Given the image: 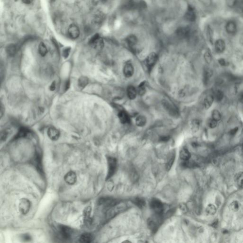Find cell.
<instances>
[{"label":"cell","instance_id":"obj_2","mask_svg":"<svg viewBox=\"0 0 243 243\" xmlns=\"http://www.w3.org/2000/svg\"><path fill=\"white\" fill-rule=\"evenodd\" d=\"M163 215L155 214L154 217L149 218L148 220V225L150 229L153 232H156L160 225L162 224Z\"/></svg>","mask_w":243,"mask_h":243},{"label":"cell","instance_id":"obj_7","mask_svg":"<svg viewBox=\"0 0 243 243\" xmlns=\"http://www.w3.org/2000/svg\"><path fill=\"white\" fill-rule=\"evenodd\" d=\"M150 206L155 214L163 215L164 210L163 205L160 200L157 199H153L150 202Z\"/></svg>","mask_w":243,"mask_h":243},{"label":"cell","instance_id":"obj_11","mask_svg":"<svg viewBox=\"0 0 243 243\" xmlns=\"http://www.w3.org/2000/svg\"><path fill=\"white\" fill-rule=\"evenodd\" d=\"M186 20L190 22H194L197 19V13L195 8L192 5H189L185 14Z\"/></svg>","mask_w":243,"mask_h":243},{"label":"cell","instance_id":"obj_25","mask_svg":"<svg viewBox=\"0 0 243 243\" xmlns=\"http://www.w3.org/2000/svg\"><path fill=\"white\" fill-rule=\"evenodd\" d=\"M126 41L129 47L131 48H133L136 45L138 40L135 36L134 35H130L126 38Z\"/></svg>","mask_w":243,"mask_h":243},{"label":"cell","instance_id":"obj_6","mask_svg":"<svg viewBox=\"0 0 243 243\" xmlns=\"http://www.w3.org/2000/svg\"><path fill=\"white\" fill-rule=\"evenodd\" d=\"M108 172L107 180L110 179L115 174L117 168V160L116 158L109 157L108 159Z\"/></svg>","mask_w":243,"mask_h":243},{"label":"cell","instance_id":"obj_18","mask_svg":"<svg viewBox=\"0 0 243 243\" xmlns=\"http://www.w3.org/2000/svg\"><path fill=\"white\" fill-rule=\"evenodd\" d=\"M176 33L179 37L185 38L190 36L191 29L189 27H182L178 28L176 30Z\"/></svg>","mask_w":243,"mask_h":243},{"label":"cell","instance_id":"obj_52","mask_svg":"<svg viewBox=\"0 0 243 243\" xmlns=\"http://www.w3.org/2000/svg\"><path fill=\"white\" fill-rule=\"evenodd\" d=\"M238 127H237L234 128L230 130L229 132V134L231 136L235 135L236 134V133L238 132Z\"/></svg>","mask_w":243,"mask_h":243},{"label":"cell","instance_id":"obj_5","mask_svg":"<svg viewBox=\"0 0 243 243\" xmlns=\"http://www.w3.org/2000/svg\"><path fill=\"white\" fill-rule=\"evenodd\" d=\"M32 163L38 172L41 175H44L42 165V155L39 151H36L32 159Z\"/></svg>","mask_w":243,"mask_h":243},{"label":"cell","instance_id":"obj_4","mask_svg":"<svg viewBox=\"0 0 243 243\" xmlns=\"http://www.w3.org/2000/svg\"><path fill=\"white\" fill-rule=\"evenodd\" d=\"M89 44L92 47L98 50H102L104 46L103 39L98 33L91 38Z\"/></svg>","mask_w":243,"mask_h":243},{"label":"cell","instance_id":"obj_49","mask_svg":"<svg viewBox=\"0 0 243 243\" xmlns=\"http://www.w3.org/2000/svg\"><path fill=\"white\" fill-rule=\"evenodd\" d=\"M8 133L7 131L3 130L1 132V140L2 141H5L7 139V136H8Z\"/></svg>","mask_w":243,"mask_h":243},{"label":"cell","instance_id":"obj_14","mask_svg":"<svg viewBox=\"0 0 243 243\" xmlns=\"http://www.w3.org/2000/svg\"><path fill=\"white\" fill-rule=\"evenodd\" d=\"M68 35L70 38L76 39L78 38L80 35V30L79 27L75 24H71L68 29Z\"/></svg>","mask_w":243,"mask_h":243},{"label":"cell","instance_id":"obj_13","mask_svg":"<svg viewBox=\"0 0 243 243\" xmlns=\"http://www.w3.org/2000/svg\"><path fill=\"white\" fill-rule=\"evenodd\" d=\"M158 60V56L155 53H150L146 58L145 63L147 67L151 71L153 67L154 66Z\"/></svg>","mask_w":243,"mask_h":243},{"label":"cell","instance_id":"obj_28","mask_svg":"<svg viewBox=\"0 0 243 243\" xmlns=\"http://www.w3.org/2000/svg\"><path fill=\"white\" fill-rule=\"evenodd\" d=\"M137 91L133 86H129L127 89V94L129 99L131 100L134 99L136 97Z\"/></svg>","mask_w":243,"mask_h":243},{"label":"cell","instance_id":"obj_10","mask_svg":"<svg viewBox=\"0 0 243 243\" xmlns=\"http://www.w3.org/2000/svg\"><path fill=\"white\" fill-rule=\"evenodd\" d=\"M59 231L61 236L66 240L70 239L72 236V229L66 226L60 225L59 227Z\"/></svg>","mask_w":243,"mask_h":243},{"label":"cell","instance_id":"obj_21","mask_svg":"<svg viewBox=\"0 0 243 243\" xmlns=\"http://www.w3.org/2000/svg\"><path fill=\"white\" fill-rule=\"evenodd\" d=\"M236 186L238 189L243 187V172H240L235 174L234 178Z\"/></svg>","mask_w":243,"mask_h":243},{"label":"cell","instance_id":"obj_24","mask_svg":"<svg viewBox=\"0 0 243 243\" xmlns=\"http://www.w3.org/2000/svg\"><path fill=\"white\" fill-rule=\"evenodd\" d=\"M214 97L213 95L209 94L207 95L203 101V105L205 109H208L212 106L214 102Z\"/></svg>","mask_w":243,"mask_h":243},{"label":"cell","instance_id":"obj_55","mask_svg":"<svg viewBox=\"0 0 243 243\" xmlns=\"http://www.w3.org/2000/svg\"><path fill=\"white\" fill-rule=\"evenodd\" d=\"M21 1H22V2L24 4L28 5V4L32 3L34 0H21Z\"/></svg>","mask_w":243,"mask_h":243},{"label":"cell","instance_id":"obj_56","mask_svg":"<svg viewBox=\"0 0 243 243\" xmlns=\"http://www.w3.org/2000/svg\"><path fill=\"white\" fill-rule=\"evenodd\" d=\"M4 113V107L2 106V104L1 105L0 107V115H1V117H2Z\"/></svg>","mask_w":243,"mask_h":243},{"label":"cell","instance_id":"obj_50","mask_svg":"<svg viewBox=\"0 0 243 243\" xmlns=\"http://www.w3.org/2000/svg\"><path fill=\"white\" fill-rule=\"evenodd\" d=\"M70 51H71V48H66L64 49L63 51V56L64 58H66L68 57Z\"/></svg>","mask_w":243,"mask_h":243},{"label":"cell","instance_id":"obj_32","mask_svg":"<svg viewBox=\"0 0 243 243\" xmlns=\"http://www.w3.org/2000/svg\"><path fill=\"white\" fill-rule=\"evenodd\" d=\"M234 11L239 15L243 16V0H237Z\"/></svg>","mask_w":243,"mask_h":243},{"label":"cell","instance_id":"obj_19","mask_svg":"<svg viewBox=\"0 0 243 243\" xmlns=\"http://www.w3.org/2000/svg\"><path fill=\"white\" fill-rule=\"evenodd\" d=\"M48 135L51 140L57 141L59 138L60 133L55 128L50 127L48 130Z\"/></svg>","mask_w":243,"mask_h":243},{"label":"cell","instance_id":"obj_30","mask_svg":"<svg viewBox=\"0 0 243 243\" xmlns=\"http://www.w3.org/2000/svg\"><path fill=\"white\" fill-rule=\"evenodd\" d=\"M175 154L174 153L170 154L168 156L167 159V163H166V167L167 171H170L172 168V165L173 164L174 161H175Z\"/></svg>","mask_w":243,"mask_h":243},{"label":"cell","instance_id":"obj_1","mask_svg":"<svg viewBox=\"0 0 243 243\" xmlns=\"http://www.w3.org/2000/svg\"><path fill=\"white\" fill-rule=\"evenodd\" d=\"M224 31L228 36H236L240 29L238 21L234 19L227 20L224 24Z\"/></svg>","mask_w":243,"mask_h":243},{"label":"cell","instance_id":"obj_35","mask_svg":"<svg viewBox=\"0 0 243 243\" xmlns=\"http://www.w3.org/2000/svg\"><path fill=\"white\" fill-rule=\"evenodd\" d=\"M146 118L144 116H138L135 119L136 125L139 127L144 126L146 124Z\"/></svg>","mask_w":243,"mask_h":243},{"label":"cell","instance_id":"obj_51","mask_svg":"<svg viewBox=\"0 0 243 243\" xmlns=\"http://www.w3.org/2000/svg\"><path fill=\"white\" fill-rule=\"evenodd\" d=\"M218 62L219 64L222 66H227L228 65V62L224 58H219L218 60Z\"/></svg>","mask_w":243,"mask_h":243},{"label":"cell","instance_id":"obj_22","mask_svg":"<svg viewBox=\"0 0 243 243\" xmlns=\"http://www.w3.org/2000/svg\"><path fill=\"white\" fill-rule=\"evenodd\" d=\"M118 117L121 123L123 124H128L130 122V118L128 114L125 111L122 110L119 112L118 114Z\"/></svg>","mask_w":243,"mask_h":243},{"label":"cell","instance_id":"obj_9","mask_svg":"<svg viewBox=\"0 0 243 243\" xmlns=\"http://www.w3.org/2000/svg\"><path fill=\"white\" fill-rule=\"evenodd\" d=\"M215 51L218 54H221L224 53L226 48V42L225 39L222 38H218L214 42Z\"/></svg>","mask_w":243,"mask_h":243},{"label":"cell","instance_id":"obj_34","mask_svg":"<svg viewBox=\"0 0 243 243\" xmlns=\"http://www.w3.org/2000/svg\"><path fill=\"white\" fill-rule=\"evenodd\" d=\"M103 20V15L101 13H98L94 15L93 19V23L95 26H99L100 25Z\"/></svg>","mask_w":243,"mask_h":243},{"label":"cell","instance_id":"obj_44","mask_svg":"<svg viewBox=\"0 0 243 243\" xmlns=\"http://www.w3.org/2000/svg\"><path fill=\"white\" fill-rule=\"evenodd\" d=\"M138 93L140 95H143L146 92V82H143L139 85L138 88Z\"/></svg>","mask_w":243,"mask_h":243},{"label":"cell","instance_id":"obj_48","mask_svg":"<svg viewBox=\"0 0 243 243\" xmlns=\"http://www.w3.org/2000/svg\"><path fill=\"white\" fill-rule=\"evenodd\" d=\"M201 1L205 6L208 8H212L214 5V0H201Z\"/></svg>","mask_w":243,"mask_h":243},{"label":"cell","instance_id":"obj_43","mask_svg":"<svg viewBox=\"0 0 243 243\" xmlns=\"http://www.w3.org/2000/svg\"><path fill=\"white\" fill-rule=\"evenodd\" d=\"M224 93L221 90H217L215 93L214 99L216 100L217 102H220L224 98Z\"/></svg>","mask_w":243,"mask_h":243},{"label":"cell","instance_id":"obj_39","mask_svg":"<svg viewBox=\"0 0 243 243\" xmlns=\"http://www.w3.org/2000/svg\"><path fill=\"white\" fill-rule=\"evenodd\" d=\"M229 209L231 211L236 212L239 210L240 209V204L236 200L233 201L229 205Z\"/></svg>","mask_w":243,"mask_h":243},{"label":"cell","instance_id":"obj_54","mask_svg":"<svg viewBox=\"0 0 243 243\" xmlns=\"http://www.w3.org/2000/svg\"><path fill=\"white\" fill-rule=\"evenodd\" d=\"M238 100L239 102L243 104V91L239 94L238 96Z\"/></svg>","mask_w":243,"mask_h":243},{"label":"cell","instance_id":"obj_42","mask_svg":"<svg viewBox=\"0 0 243 243\" xmlns=\"http://www.w3.org/2000/svg\"><path fill=\"white\" fill-rule=\"evenodd\" d=\"M204 59L206 62L210 64L212 61V55L211 51L209 49L206 50L204 55Z\"/></svg>","mask_w":243,"mask_h":243},{"label":"cell","instance_id":"obj_15","mask_svg":"<svg viewBox=\"0 0 243 243\" xmlns=\"http://www.w3.org/2000/svg\"><path fill=\"white\" fill-rule=\"evenodd\" d=\"M76 174L73 171H70L65 175L64 181L68 185H74L76 182Z\"/></svg>","mask_w":243,"mask_h":243},{"label":"cell","instance_id":"obj_20","mask_svg":"<svg viewBox=\"0 0 243 243\" xmlns=\"http://www.w3.org/2000/svg\"><path fill=\"white\" fill-rule=\"evenodd\" d=\"M123 73L127 78L132 77L134 73V68L133 65L130 63H127L124 66Z\"/></svg>","mask_w":243,"mask_h":243},{"label":"cell","instance_id":"obj_3","mask_svg":"<svg viewBox=\"0 0 243 243\" xmlns=\"http://www.w3.org/2000/svg\"><path fill=\"white\" fill-rule=\"evenodd\" d=\"M162 105L165 110L168 112V114L173 117L177 118L180 116L179 110L172 103L166 100H164L162 101Z\"/></svg>","mask_w":243,"mask_h":243},{"label":"cell","instance_id":"obj_53","mask_svg":"<svg viewBox=\"0 0 243 243\" xmlns=\"http://www.w3.org/2000/svg\"><path fill=\"white\" fill-rule=\"evenodd\" d=\"M56 88V82L53 81V83L51 84V85H50L49 87V89L50 91H53L55 90Z\"/></svg>","mask_w":243,"mask_h":243},{"label":"cell","instance_id":"obj_8","mask_svg":"<svg viewBox=\"0 0 243 243\" xmlns=\"http://www.w3.org/2000/svg\"><path fill=\"white\" fill-rule=\"evenodd\" d=\"M31 208V202L28 199L23 198L21 199L19 204V209L22 215H26Z\"/></svg>","mask_w":243,"mask_h":243},{"label":"cell","instance_id":"obj_16","mask_svg":"<svg viewBox=\"0 0 243 243\" xmlns=\"http://www.w3.org/2000/svg\"><path fill=\"white\" fill-rule=\"evenodd\" d=\"M91 208L89 206L86 207L83 211V217L84 223L86 226L89 227L92 224V218H91Z\"/></svg>","mask_w":243,"mask_h":243},{"label":"cell","instance_id":"obj_27","mask_svg":"<svg viewBox=\"0 0 243 243\" xmlns=\"http://www.w3.org/2000/svg\"><path fill=\"white\" fill-rule=\"evenodd\" d=\"M213 74L212 70L209 68H207L204 71V74H203V80H204V83L205 85H207L209 83L210 79L213 76Z\"/></svg>","mask_w":243,"mask_h":243},{"label":"cell","instance_id":"obj_36","mask_svg":"<svg viewBox=\"0 0 243 243\" xmlns=\"http://www.w3.org/2000/svg\"><path fill=\"white\" fill-rule=\"evenodd\" d=\"M38 51L39 54L42 57L45 56L47 54V48L43 42H41L39 43L38 47Z\"/></svg>","mask_w":243,"mask_h":243},{"label":"cell","instance_id":"obj_12","mask_svg":"<svg viewBox=\"0 0 243 243\" xmlns=\"http://www.w3.org/2000/svg\"><path fill=\"white\" fill-rule=\"evenodd\" d=\"M98 203L100 206H103L107 208H111L117 204L115 199L109 197L101 198L99 199Z\"/></svg>","mask_w":243,"mask_h":243},{"label":"cell","instance_id":"obj_47","mask_svg":"<svg viewBox=\"0 0 243 243\" xmlns=\"http://www.w3.org/2000/svg\"><path fill=\"white\" fill-rule=\"evenodd\" d=\"M218 125V121L213 119V118L210 119L208 122V126L210 128H215Z\"/></svg>","mask_w":243,"mask_h":243},{"label":"cell","instance_id":"obj_26","mask_svg":"<svg viewBox=\"0 0 243 243\" xmlns=\"http://www.w3.org/2000/svg\"><path fill=\"white\" fill-rule=\"evenodd\" d=\"M30 133V131L28 128L25 127H22L20 129L18 133L14 138V139L22 138L26 137Z\"/></svg>","mask_w":243,"mask_h":243},{"label":"cell","instance_id":"obj_46","mask_svg":"<svg viewBox=\"0 0 243 243\" xmlns=\"http://www.w3.org/2000/svg\"><path fill=\"white\" fill-rule=\"evenodd\" d=\"M236 36L238 39V42L239 45L241 46H243V29H240Z\"/></svg>","mask_w":243,"mask_h":243},{"label":"cell","instance_id":"obj_58","mask_svg":"<svg viewBox=\"0 0 243 243\" xmlns=\"http://www.w3.org/2000/svg\"><path fill=\"white\" fill-rule=\"evenodd\" d=\"M169 138L168 137H167V136L163 137L161 138V141H164V142H165V141H168V140H169Z\"/></svg>","mask_w":243,"mask_h":243},{"label":"cell","instance_id":"obj_59","mask_svg":"<svg viewBox=\"0 0 243 243\" xmlns=\"http://www.w3.org/2000/svg\"><path fill=\"white\" fill-rule=\"evenodd\" d=\"M102 1H105V0H102Z\"/></svg>","mask_w":243,"mask_h":243},{"label":"cell","instance_id":"obj_38","mask_svg":"<svg viewBox=\"0 0 243 243\" xmlns=\"http://www.w3.org/2000/svg\"><path fill=\"white\" fill-rule=\"evenodd\" d=\"M88 83H89V79L88 77L85 76H81L80 77L78 81L79 87L81 89L85 88V86L88 85Z\"/></svg>","mask_w":243,"mask_h":243},{"label":"cell","instance_id":"obj_33","mask_svg":"<svg viewBox=\"0 0 243 243\" xmlns=\"http://www.w3.org/2000/svg\"><path fill=\"white\" fill-rule=\"evenodd\" d=\"M237 1V0H225V6L229 10L234 11Z\"/></svg>","mask_w":243,"mask_h":243},{"label":"cell","instance_id":"obj_41","mask_svg":"<svg viewBox=\"0 0 243 243\" xmlns=\"http://www.w3.org/2000/svg\"><path fill=\"white\" fill-rule=\"evenodd\" d=\"M191 129L193 132H197L199 130L200 126V121L198 119H194L192 120L191 124Z\"/></svg>","mask_w":243,"mask_h":243},{"label":"cell","instance_id":"obj_31","mask_svg":"<svg viewBox=\"0 0 243 243\" xmlns=\"http://www.w3.org/2000/svg\"><path fill=\"white\" fill-rule=\"evenodd\" d=\"M180 157L182 160L187 161L190 158V153L186 148H183L180 152Z\"/></svg>","mask_w":243,"mask_h":243},{"label":"cell","instance_id":"obj_40","mask_svg":"<svg viewBox=\"0 0 243 243\" xmlns=\"http://www.w3.org/2000/svg\"><path fill=\"white\" fill-rule=\"evenodd\" d=\"M133 203L134 204L137 206L138 208H140V209H142L144 207L145 205V202L143 199H141V198H135L133 200Z\"/></svg>","mask_w":243,"mask_h":243},{"label":"cell","instance_id":"obj_17","mask_svg":"<svg viewBox=\"0 0 243 243\" xmlns=\"http://www.w3.org/2000/svg\"><path fill=\"white\" fill-rule=\"evenodd\" d=\"M205 32H206V36L207 39L209 40L210 44H214V30L212 25L210 24H208L206 26L205 29Z\"/></svg>","mask_w":243,"mask_h":243},{"label":"cell","instance_id":"obj_37","mask_svg":"<svg viewBox=\"0 0 243 243\" xmlns=\"http://www.w3.org/2000/svg\"><path fill=\"white\" fill-rule=\"evenodd\" d=\"M206 212L208 215L213 216L217 213V209L216 206L212 204H209L207 206L206 209Z\"/></svg>","mask_w":243,"mask_h":243},{"label":"cell","instance_id":"obj_29","mask_svg":"<svg viewBox=\"0 0 243 243\" xmlns=\"http://www.w3.org/2000/svg\"><path fill=\"white\" fill-rule=\"evenodd\" d=\"M6 53L8 56L13 57L16 54L17 51V48L13 44H11L7 46L6 48Z\"/></svg>","mask_w":243,"mask_h":243},{"label":"cell","instance_id":"obj_23","mask_svg":"<svg viewBox=\"0 0 243 243\" xmlns=\"http://www.w3.org/2000/svg\"><path fill=\"white\" fill-rule=\"evenodd\" d=\"M94 239L93 236L90 233H84L80 236L79 241L82 243H89L92 242Z\"/></svg>","mask_w":243,"mask_h":243},{"label":"cell","instance_id":"obj_57","mask_svg":"<svg viewBox=\"0 0 243 243\" xmlns=\"http://www.w3.org/2000/svg\"><path fill=\"white\" fill-rule=\"evenodd\" d=\"M69 85H70V82H69V81L67 80L66 82L65 85V89L66 90L69 89Z\"/></svg>","mask_w":243,"mask_h":243},{"label":"cell","instance_id":"obj_45","mask_svg":"<svg viewBox=\"0 0 243 243\" xmlns=\"http://www.w3.org/2000/svg\"><path fill=\"white\" fill-rule=\"evenodd\" d=\"M221 114L220 112L218 110H214L212 111V118L215 120L217 121H219L221 119Z\"/></svg>","mask_w":243,"mask_h":243}]
</instances>
